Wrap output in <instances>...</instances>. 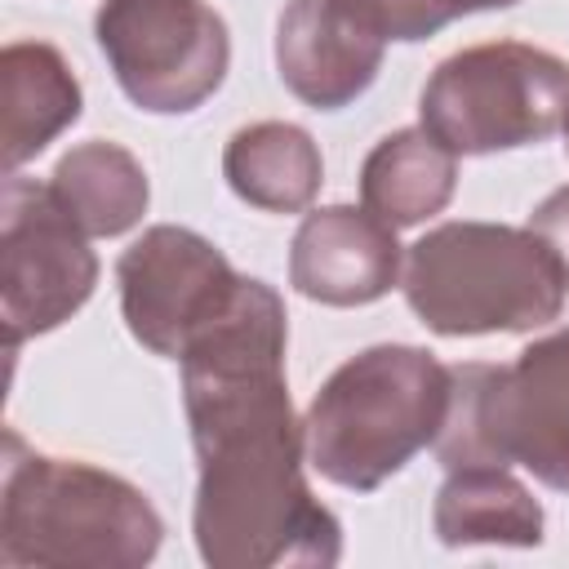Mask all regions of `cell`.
Listing matches in <instances>:
<instances>
[{
    "mask_svg": "<svg viewBox=\"0 0 569 569\" xmlns=\"http://www.w3.org/2000/svg\"><path fill=\"white\" fill-rule=\"evenodd\" d=\"M284 347L280 293L240 276L178 356L200 462L191 533L209 569H329L342 556V525L302 476L307 431L289 405Z\"/></svg>",
    "mask_w": 569,
    "mask_h": 569,
    "instance_id": "obj_1",
    "label": "cell"
},
{
    "mask_svg": "<svg viewBox=\"0 0 569 569\" xmlns=\"http://www.w3.org/2000/svg\"><path fill=\"white\" fill-rule=\"evenodd\" d=\"M164 520L116 471L49 458L9 436L0 485V560L13 569H138L160 551Z\"/></svg>",
    "mask_w": 569,
    "mask_h": 569,
    "instance_id": "obj_2",
    "label": "cell"
},
{
    "mask_svg": "<svg viewBox=\"0 0 569 569\" xmlns=\"http://www.w3.org/2000/svg\"><path fill=\"white\" fill-rule=\"evenodd\" d=\"M449 413V365L427 347L378 342L342 360L307 405V462L342 489L369 493L436 445Z\"/></svg>",
    "mask_w": 569,
    "mask_h": 569,
    "instance_id": "obj_3",
    "label": "cell"
},
{
    "mask_svg": "<svg viewBox=\"0 0 569 569\" xmlns=\"http://www.w3.org/2000/svg\"><path fill=\"white\" fill-rule=\"evenodd\" d=\"M400 289L431 333L480 338L560 320L569 276L533 227L440 222L409 244Z\"/></svg>",
    "mask_w": 569,
    "mask_h": 569,
    "instance_id": "obj_4",
    "label": "cell"
},
{
    "mask_svg": "<svg viewBox=\"0 0 569 569\" xmlns=\"http://www.w3.org/2000/svg\"><path fill=\"white\" fill-rule=\"evenodd\" d=\"M436 458L453 467H525L569 493V325L529 342L511 365H453Z\"/></svg>",
    "mask_w": 569,
    "mask_h": 569,
    "instance_id": "obj_5",
    "label": "cell"
},
{
    "mask_svg": "<svg viewBox=\"0 0 569 569\" xmlns=\"http://www.w3.org/2000/svg\"><path fill=\"white\" fill-rule=\"evenodd\" d=\"M418 116L453 156L547 142L569 116V62L520 40L458 49L427 76Z\"/></svg>",
    "mask_w": 569,
    "mask_h": 569,
    "instance_id": "obj_6",
    "label": "cell"
},
{
    "mask_svg": "<svg viewBox=\"0 0 569 569\" xmlns=\"http://www.w3.org/2000/svg\"><path fill=\"white\" fill-rule=\"evenodd\" d=\"M93 36L124 98L151 116H187L227 80L231 36L204 0H102Z\"/></svg>",
    "mask_w": 569,
    "mask_h": 569,
    "instance_id": "obj_7",
    "label": "cell"
},
{
    "mask_svg": "<svg viewBox=\"0 0 569 569\" xmlns=\"http://www.w3.org/2000/svg\"><path fill=\"white\" fill-rule=\"evenodd\" d=\"M98 284L84 227L49 182L4 173L0 191V320L9 351L71 320Z\"/></svg>",
    "mask_w": 569,
    "mask_h": 569,
    "instance_id": "obj_8",
    "label": "cell"
},
{
    "mask_svg": "<svg viewBox=\"0 0 569 569\" xmlns=\"http://www.w3.org/2000/svg\"><path fill=\"white\" fill-rule=\"evenodd\" d=\"M116 284L129 333L151 356L178 360L182 347L231 302L240 271L200 231L160 222L120 253Z\"/></svg>",
    "mask_w": 569,
    "mask_h": 569,
    "instance_id": "obj_9",
    "label": "cell"
},
{
    "mask_svg": "<svg viewBox=\"0 0 569 569\" xmlns=\"http://www.w3.org/2000/svg\"><path fill=\"white\" fill-rule=\"evenodd\" d=\"M387 36L360 0H289L276 22V71L284 89L316 107H351L382 71Z\"/></svg>",
    "mask_w": 569,
    "mask_h": 569,
    "instance_id": "obj_10",
    "label": "cell"
},
{
    "mask_svg": "<svg viewBox=\"0 0 569 569\" xmlns=\"http://www.w3.org/2000/svg\"><path fill=\"white\" fill-rule=\"evenodd\" d=\"M396 227L356 204L311 209L289 244V284L325 307H365L400 280Z\"/></svg>",
    "mask_w": 569,
    "mask_h": 569,
    "instance_id": "obj_11",
    "label": "cell"
},
{
    "mask_svg": "<svg viewBox=\"0 0 569 569\" xmlns=\"http://www.w3.org/2000/svg\"><path fill=\"white\" fill-rule=\"evenodd\" d=\"M0 102L4 133L0 156L4 173H18L31 156H40L62 129L80 120V80L67 58L44 40H13L0 53Z\"/></svg>",
    "mask_w": 569,
    "mask_h": 569,
    "instance_id": "obj_12",
    "label": "cell"
},
{
    "mask_svg": "<svg viewBox=\"0 0 569 569\" xmlns=\"http://www.w3.org/2000/svg\"><path fill=\"white\" fill-rule=\"evenodd\" d=\"M542 507L511 467H453L431 502V529L445 547H538Z\"/></svg>",
    "mask_w": 569,
    "mask_h": 569,
    "instance_id": "obj_13",
    "label": "cell"
},
{
    "mask_svg": "<svg viewBox=\"0 0 569 569\" xmlns=\"http://www.w3.org/2000/svg\"><path fill=\"white\" fill-rule=\"evenodd\" d=\"M222 178L253 209L302 213L325 182V160H320L316 138L302 124L253 120L227 138Z\"/></svg>",
    "mask_w": 569,
    "mask_h": 569,
    "instance_id": "obj_14",
    "label": "cell"
},
{
    "mask_svg": "<svg viewBox=\"0 0 569 569\" xmlns=\"http://www.w3.org/2000/svg\"><path fill=\"white\" fill-rule=\"evenodd\" d=\"M458 156L427 129H396L360 164V200L387 227H418L453 200Z\"/></svg>",
    "mask_w": 569,
    "mask_h": 569,
    "instance_id": "obj_15",
    "label": "cell"
},
{
    "mask_svg": "<svg viewBox=\"0 0 569 569\" xmlns=\"http://www.w3.org/2000/svg\"><path fill=\"white\" fill-rule=\"evenodd\" d=\"M49 187L58 204L84 227V236H120L138 227L151 200L142 160L129 147L107 138H89L71 147L53 164Z\"/></svg>",
    "mask_w": 569,
    "mask_h": 569,
    "instance_id": "obj_16",
    "label": "cell"
},
{
    "mask_svg": "<svg viewBox=\"0 0 569 569\" xmlns=\"http://www.w3.org/2000/svg\"><path fill=\"white\" fill-rule=\"evenodd\" d=\"M520 0H360V9L378 22V31L387 40H427L440 27H449L453 18L467 13H485V9H511Z\"/></svg>",
    "mask_w": 569,
    "mask_h": 569,
    "instance_id": "obj_17",
    "label": "cell"
},
{
    "mask_svg": "<svg viewBox=\"0 0 569 569\" xmlns=\"http://www.w3.org/2000/svg\"><path fill=\"white\" fill-rule=\"evenodd\" d=\"M529 227L556 249V258H560V267H565V276H569V187L551 191V196L529 213Z\"/></svg>",
    "mask_w": 569,
    "mask_h": 569,
    "instance_id": "obj_18",
    "label": "cell"
},
{
    "mask_svg": "<svg viewBox=\"0 0 569 569\" xmlns=\"http://www.w3.org/2000/svg\"><path fill=\"white\" fill-rule=\"evenodd\" d=\"M565 147H569V116H565Z\"/></svg>",
    "mask_w": 569,
    "mask_h": 569,
    "instance_id": "obj_19",
    "label": "cell"
}]
</instances>
